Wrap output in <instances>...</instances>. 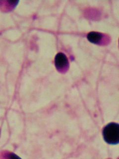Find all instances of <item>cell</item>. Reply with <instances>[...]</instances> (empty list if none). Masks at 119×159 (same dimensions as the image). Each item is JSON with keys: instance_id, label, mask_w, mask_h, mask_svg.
<instances>
[{"instance_id": "obj_1", "label": "cell", "mask_w": 119, "mask_h": 159, "mask_svg": "<svg viewBox=\"0 0 119 159\" xmlns=\"http://www.w3.org/2000/svg\"><path fill=\"white\" fill-rule=\"evenodd\" d=\"M104 139L110 144H118L119 142V125L117 123H109L103 129Z\"/></svg>"}, {"instance_id": "obj_2", "label": "cell", "mask_w": 119, "mask_h": 159, "mask_svg": "<svg viewBox=\"0 0 119 159\" xmlns=\"http://www.w3.org/2000/svg\"><path fill=\"white\" fill-rule=\"evenodd\" d=\"M55 64L57 69L61 70L66 68L68 64L67 56L62 53H59L55 58Z\"/></svg>"}, {"instance_id": "obj_3", "label": "cell", "mask_w": 119, "mask_h": 159, "mask_svg": "<svg viewBox=\"0 0 119 159\" xmlns=\"http://www.w3.org/2000/svg\"><path fill=\"white\" fill-rule=\"evenodd\" d=\"M103 35L100 33L97 32H89L87 36V38L90 42L93 43H99L101 40Z\"/></svg>"}, {"instance_id": "obj_4", "label": "cell", "mask_w": 119, "mask_h": 159, "mask_svg": "<svg viewBox=\"0 0 119 159\" xmlns=\"http://www.w3.org/2000/svg\"><path fill=\"white\" fill-rule=\"evenodd\" d=\"M7 159H21L19 157L16 156V155L11 153L10 154L7 156Z\"/></svg>"}]
</instances>
